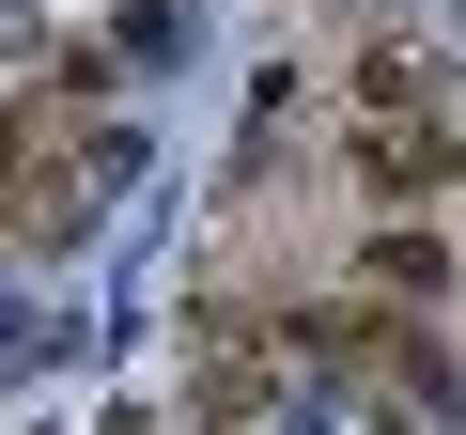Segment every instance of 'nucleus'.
<instances>
[{"mask_svg": "<svg viewBox=\"0 0 466 435\" xmlns=\"http://www.w3.org/2000/svg\"><path fill=\"white\" fill-rule=\"evenodd\" d=\"M187 389H202V435H280V404H296V342H280L265 311H202Z\"/></svg>", "mask_w": 466, "mask_h": 435, "instance_id": "f257e3e1", "label": "nucleus"}, {"mask_svg": "<svg viewBox=\"0 0 466 435\" xmlns=\"http://www.w3.org/2000/svg\"><path fill=\"white\" fill-rule=\"evenodd\" d=\"M358 109H373V125H420V109H435V63H420V47H373V63H358Z\"/></svg>", "mask_w": 466, "mask_h": 435, "instance_id": "f03ea898", "label": "nucleus"}]
</instances>
